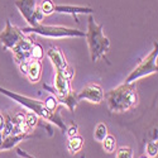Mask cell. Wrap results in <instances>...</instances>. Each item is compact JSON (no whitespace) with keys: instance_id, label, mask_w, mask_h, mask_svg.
<instances>
[{"instance_id":"cell-1","label":"cell","mask_w":158,"mask_h":158,"mask_svg":"<svg viewBox=\"0 0 158 158\" xmlns=\"http://www.w3.org/2000/svg\"><path fill=\"white\" fill-rule=\"evenodd\" d=\"M104 99L111 113H125L138 105L139 98L134 84H122L115 89L104 93Z\"/></svg>"},{"instance_id":"cell-2","label":"cell","mask_w":158,"mask_h":158,"mask_svg":"<svg viewBox=\"0 0 158 158\" xmlns=\"http://www.w3.org/2000/svg\"><path fill=\"white\" fill-rule=\"evenodd\" d=\"M0 94H3L8 98H10L11 100H14L15 102H18L19 105H22L23 108H25L27 110L29 111H33L35 113L39 118H42V119H46L47 122H51L56 124L63 133L66 131V129H67V127H66L62 116L60 114V110L56 111V113H51L47 110V108L44 106L43 101L41 100H37V99H33V98H29V96H25V95H20V94H17L14 93V91H10V90H6L4 87L0 86Z\"/></svg>"},{"instance_id":"cell-3","label":"cell","mask_w":158,"mask_h":158,"mask_svg":"<svg viewBox=\"0 0 158 158\" xmlns=\"http://www.w3.org/2000/svg\"><path fill=\"white\" fill-rule=\"evenodd\" d=\"M85 38L89 46L90 58L93 62L105 57V55L109 52L110 39L104 34V27L96 23L93 14H90L87 18V31L85 33Z\"/></svg>"},{"instance_id":"cell-4","label":"cell","mask_w":158,"mask_h":158,"mask_svg":"<svg viewBox=\"0 0 158 158\" xmlns=\"http://www.w3.org/2000/svg\"><path fill=\"white\" fill-rule=\"evenodd\" d=\"M24 34H38L43 35L47 38H76V37H85V32L76 29V28H70L64 27V25H47L38 23L34 27H24L20 28Z\"/></svg>"},{"instance_id":"cell-5","label":"cell","mask_w":158,"mask_h":158,"mask_svg":"<svg viewBox=\"0 0 158 158\" xmlns=\"http://www.w3.org/2000/svg\"><path fill=\"white\" fill-rule=\"evenodd\" d=\"M157 60H158V46H157V43H154L153 49L135 66L134 70L128 75V77L125 78L124 82L125 84H134L135 81L139 80V78L157 73V71H158Z\"/></svg>"},{"instance_id":"cell-6","label":"cell","mask_w":158,"mask_h":158,"mask_svg":"<svg viewBox=\"0 0 158 158\" xmlns=\"http://www.w3.org/2000/svg\"><path fill=\"white\" fill-rule=\"evenodd\" d=\"M47 57L49 58V61L52 62V64L55 66L56 71L61 72L63 76L67 77L69 80H72L73 76H75V70L67 63V61H66V57L63 55V52L58 47H56V46L49 47L48 51H47Z\"/></svg>"},{"instance_id":"cell-7","label":"cell","mask_w":158,"mask_h":158,"mask_svg":"<svg viewBox=\"0 0 158 158\" xmlns=\"http://www.w3.org/2000/svg\"><path fill=\"white\" fill-rule=\"evenodd\" d=\"M25 37V34L22 32L20 28H18L17 25H13L9 19L5 22V28L0 32V42H2L3 47L5 49H10L18 44L22 39Z\"/></svg>"},{"instance_id":"cell-8","label":"cell","mask_w":158,"mask_h":158,"mask_svg":"<svg viewBox=\"0 0 158 158\" xmlns=\"http://www.w3.org/2000/svg\"><path fill=\"white\" fill-rule=\"evenodd\" d=\"M33 44H34V38L25 35L18 44H15L11 48V52H13V55H14V60H15L17 64L23 63V62H28L31 60V49H32Z\"/></svg>"},{"instance_id":"cell-9","label":"cell","mask_w":158,"mask_h":158,"mask_svg":"<svg viewBox=\"0 0 158 158\" xmlns=\"http://www.w3.org/2000/svg\"><path fill=\"white\" fill-rule=\"evenodd\" d=\"M14 5L18 8L22 17L27 20L29 27H34L38 24L35 20V10L38 6L37 0H15Z\"/></svg>"},{"instance_id":"cell-10","label":"cell","mask_w":158,"mask_h":158,"mask_svg":"<svg viewBox=\"0 0 158 158\" xmlns=\"http://www.w3.org/2000/svg\"><path fill=\"white\" fill-rule=\"evenodd\" d=\"M78 101L86 100L93 104H100L104 100V90L99 84H87L80 93H77Z\"/></svg>"},{"instance_id":"cell-11","label":"cell","mask_w":158,"mask_h":158,"mask_svg":"<svg viewBox=\"0 0 158 158\" xmlns=\"http://www.w3.org/2000/svg\"><path fill=\"white\" fill-rule=\"evenodd\" d=\"M53 13H61V14H69L75 18L78 23V14H94L95 10L90 6H78V5H63V4H55Z\"/></svg>"},{"instance_id":"cell-12","label":"cell","mask_w":158,"mask_h":158,"mask_svg":"<svg viewBox=\"0 0 158 158\" xmlns=\"http://www.w3.org/2000/svg\"><path fill=\"white\" fill-rule=\"evenodd\" d=\"M71 80H69L66 76H63L61 72L56 71V76H55V91H56V96H64L67 95L71 91Z\"/></svg>"},{"instance_id":"cell-13","label":"cell","mask_w":158,"mask_h":158,"mask_svg":"<svg viewBox=\"0 0 158 158\" xmlns=\"http://www.w3.org/2000/svg\"><path fill=\"white\" fill-rule=\"evenodd\" d=\"M41 75H42V62L31 58L27 62V73H25V76L28 77V80L32 84H35L39 81Z\"/></svg>"},{"instance_id":"cell-14","label":"cell","mask_w":158,"mask_h":158,"mask_svg":"<svg viewBox=\"0 0 158 158\" xmlns=\"http://www.w3.org/2000/svg\"><path fill=\"white\" fill-rule=\"evenodd\" d=\"M29 138V133H22V134H10L5 138H3L2 144H0V152L11 149L13 147H15L17 144H19L22 140Z\"/></svg>"},{"instance_id":"cell-15","label":"cell","mask_w":158,"mask_h":158,"mask_svg":"<svg viewBox=\"0 0 158 158\" xmlns=\"http://www.w3.org/2000/svg\"><path fill=\"white\" fill-rule=\"evenodd\" d=\"M56 98H57L58 104L64 105L66 108H69L70 111H75V109L77 108V105H78L77 93H75V91H72V90L70 91L67 95H64V96H56Z\"/></svg>"},{"instance_id":"cell-16","label":"cell","mask_w":158,"mask_h":158,"mask_svg":"<svg viewBox=\"0 0 158 158\" xmlns=\"http://www.w3.org/2000/svg\"><path fill=\"white\" fill-rule=\"evenodd\" d=\"M84 147V138L81 135H75V137H70L69 138V143H67V149L71 154H76L78 153Z\"/></svg>"},{"instance_id":"cell-17","label":"cell","mask_w":158,"mask_h":158,"mask_svg":"<svg viewBox=\"0 0 158 158\" xmlns=\"http://www.w3.org/2000/svg\"><path fill=\"white\" fill-rule=\"evenodd\" d=\"M101 143H102L104 151L106 152V153H113V152H115V149H116V139H115L114 135L108 134Z\"/></svg>"},{"instance_id":"cell-18","label":"cell","mask_w":158,"mask_h":158,"mask_svg":"<svg viewBox=\"0 0 158 158\" xmlns=\"http://www.w3.org/2000/svg\"><path fill=\"white\" fill-rule=\"evenodd\" d=\"M106 135H108V127L104 123H99L94 130V138L98 142H102Z\"/></svg>"},{"instance_id":"cell-19","label":"cell","mask_w":158,"mask_h":158,"mask_svg":"<svg viewBox=\"0 0 158 158\" xmlns=\"http://www.w3.org/2000/svg\"><path fill=\"white\" fill-rule=\"evenodd\" d=\"M38 6H39V9L42 10L44 17H48L51 14H53V6H55L53 0H42V2L38 4Z\"/></svg>"},{"instance_id":"cell-20","label":"cell","mask_w":158,"mask_h":158,"mask_svg":"<svg viewBox=\"0 0 158 158\" xmlns=\"http://www.w3.org/2000/svg\"><path fill=\"white\" fill-rule=\"evenodd\" d=\"M43 104H44V106L47 108V110L48 111H51V113H56V111H58L60 109H58V101H57V98L55 96V95H51V96H48L44 101H43Z\"/></svg>"},{"instance_id":"cell-21","label":"cell","mask_w":158,"mask_h":158,"mask_svg":"<svg viewBox=\"0 0 158 158\" xmlns=\"http://www.w3.org/2000/svg\"><path fill=\"white\" fill-rule=\"evenodd\" d=\"M43 57H44L43 47H42L41 44H38V43H34V44L32 46V49H31V58L41 61Z\"/></svg>"},{"instance_id":"cell-22","label":"cell","mask_w":158,"mask_h":158,"mask_svg":"<svg viewBox=\"0 0 158 158\" xmlns=\"http://www.w3.org/2000/svg\"><path fill=\"white\" fill-rule=\"evenodd\" d=\"M38 122H39V116H38L35 113L29 111V113L25 114V123H27L29 130L34 129V128L38 125Z\"/></svg>"},{"instance_id":"cell-23","label":"cell","mask_w":158,"mask_h":158,"mask_svg":"<svg viewBox=\"0 0 158 158\" xmlns=\"http://www.w3.org/2000/svg\"><path fill=\"white\" fill-rule=\"evenodd\" d=\"M146 152H147V157H157V154H158V144H157V140L152 139L151 142H148L146 144Z\"/></svg>"},{"instance_id":"cell-24","label":"cell","mask_w":158,"mask_h":158,"mask_svg":"<svg viewBox=\"0 0 158 158\" xmlns=\"http://www.w3.org/2000/svg\"><path fill=\"white\" fill-rule=\"evenodd\" d=\"M115 158H133V149L130 147H120L116 151Z\"/></svg>"},{"instance_id":"cell-25","label":"cell","mask_w":158,"mask_h":158,"mask_svg":"<svg viewBox=\"0 0 158 158\" xmlns=\"http://www.w3.org/2000/svg\"><path fill=\"white\" fill-rule=\"evenodd\" d=\"M66 134L69 135V138L77 135V134H78V127H77L76 124H71L67 129H66Z\"/></svg>"},{"instance_id":"cell-26","label":"cell","mask_w":158,"mask_h":158,"mask_svg":"<svg viewBox=\"0 0 158 158\" xmlns=\"http://www.w3.org/2000/svg\"><path fill=\"white\" fill-rule=\"evenodd\" d=\"M17 154H18V156H20V157H24V158H35V157H33V156L28 154L27 152H24V151H23V149H20V148H17Z\"/></svg>"},{"instance_id":"cell-27","label":"cell","mask_w":158,"mask_h":158,"mask_svg":"<svg viewBox=\"0 0 158 158\" xmlns=\"http://www.w3.org/2000/svg\"><path fill=\"white\" fill-rule=\"evenodd\" d=\"M18 66H19V69H20V72H22L23 75H25V73H27V62L19 63Z\"/></svg>"},{"instance_id":"cell-28","label":"cell","mask_w":158,"mask_h":158,"mask_svg":"<svg viewBox=\"0 0 158 158\" xmlns=\"http://www.w3.org/2000/svg\"><path fill=\"white\" fill-rule=\"evenodd\" d=\"M4 123H5V118L3 114H0V133H2V130L4 128Z\"/></svg>"},{"instance_id":"cell-29","label":"cell","mask_w":158,"mask_h":158,"mask_svg":"<svg viewBox=\"0 0 158 158\" xmlns=\"http://www.w3.org/2000/svg\"><path fill=\"white\" fill-rule=\"evenodd\" d=\"M139 158H149V157H147V156H142V157H139Z\"/></svg>"}]
</instances>
